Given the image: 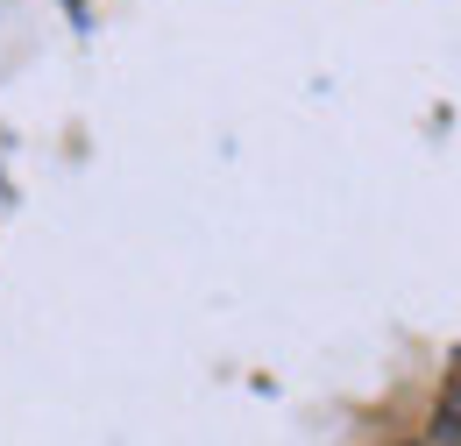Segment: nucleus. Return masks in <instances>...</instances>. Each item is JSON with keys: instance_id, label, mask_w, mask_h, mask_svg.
Listing matches in <instances>:
<instances>
[]
</instances>
